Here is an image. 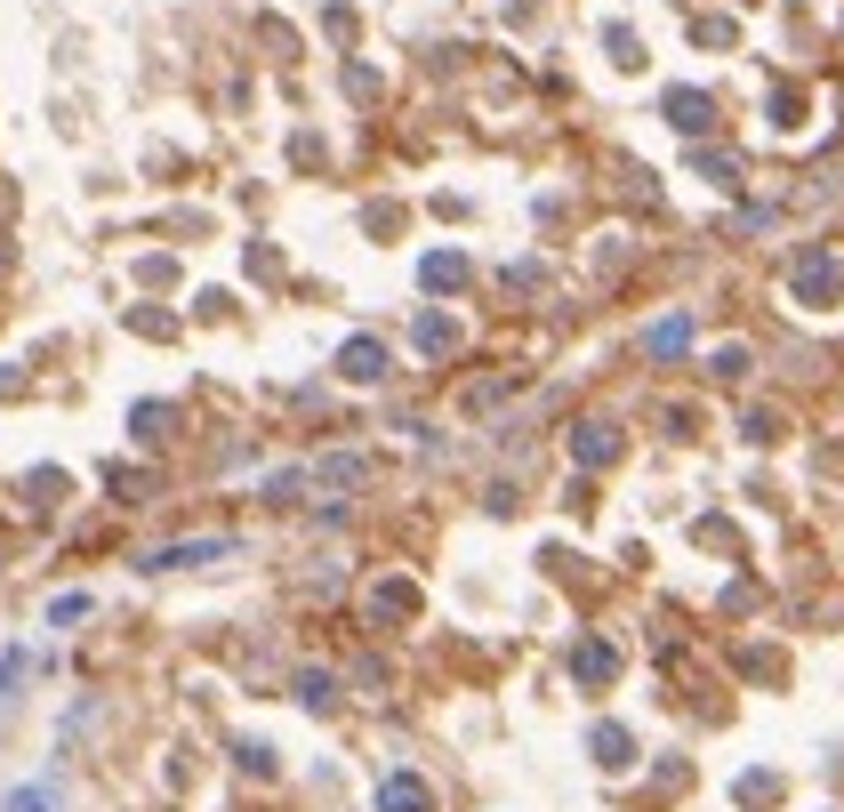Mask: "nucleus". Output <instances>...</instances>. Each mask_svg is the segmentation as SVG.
Listing matches in <instances>:
<instances>
[{"instance_id": "obj_1", "label": "nucleus", "mask_w": 844, "mask_h": 812, "mask_svg": "<svg viewBox=\"0 0 844 812\" xmlns=\"http://www.w3.org/2000/svg\"><path fill=\"white\" fill-rule=\"evenodd\" d=\"M210 555H234V539H194V547H161V555H146V572H177V563H210Z\"/></svg>"}, {"instance_id": "obj_2", "label": "nucleus", "mask_w": 844, "mask_h": 812, "mask_svg": "<svg viewBox=\"0 0 844 812\" xmlns=\"http://www.w3.org/2000/svg\"><path fill=\"white\" fill-rule=\"evenodd\" d=\"M378 812H426V780H410V773H395L378 788Z\"/></svg>"}, {"instance_id": "obj_3", "label": "nucleus", "mask_w": 844, "mask_h": 812, "mask_svg": "<svg viewBox=\"0 0 844 812\" xmlns=\"http://www.w3.org/2000/svg\"><path fill=\"white\" fill-rule=\"evenodd\" d=\"M668 121H675V129H708V97L675 89V97H668Z\"/></svg>"}, {"instance_id": "obj_4", "label": "nucleus", "mask_w": 844, "mask_h": 812, "mask_svg": "<svg viewBox=\"0 0 844 812\" xmlns=\"http://www.w3.org/2000/svg\"><path fill=\"white\" fill-rule=\"evenodd\" d=\"M378 371H386L378 347H346V378H378Z\"/></svg>"}, {"instance_id": "obj_5", "label": "nucleus", "mask_w": 844, "mask_h": 812, "mask_svg": "<svg viewBox=\"0 0 844 812\" xmlns=\"http://www.w3.org/2000/svg\"><path fill=\"white\" fill-rule=\"evenodd\" d=\"M595 757H604V764H628V733H620V724H604V733H595Z\"/></svg>"}, {"instance_id": "obj_6", "label": "nucleus", "mask_w": 844, "mask_h": 812, "mask_svg": "<svg viewBox=\"0 0 844 812\" xmlns=\"http://www.w3.org/2000/svg\"><path fill=\"white\" fill-rule=\"evenodd\" d=\"M580 676H595V684L611 676V652H604V644H587V652H580Z\"/></svg>"}]
</instances>
